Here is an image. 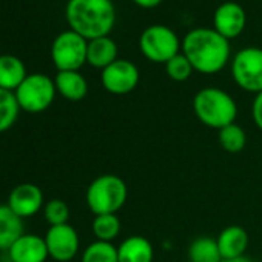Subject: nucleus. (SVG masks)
<instances>
[{
    "label": "nucleus",
    "mask_w": 262,
    "mask_h": 262,
    "mask_svg": "<svg viewBox=\"0 0 262 262\" xmlns=\"http://www.w3.org/2000/svg\"><path fill=\"white\" fill-rule=\"evenodd\" d=\"M216 242L222 259H233L245 254L250 241L245 228L239 225H230L219 233Z\"/></svg>",
    "instance_id": "nucleus-14"
},
{
    "label": "nucleus",
    "mask_w": 262,
    "mask_h": 262,
    "mask_svg": "<svg viewBox=\"0 0 262 262\" xmlns=\"http://www.w3.org/2000/svg\"><path fill=\"white\" fill-rule=\"evenodd\" d=\"M82 262H119L117 248L111 242L96 241L85 248Z\"/></svg>",
    "instance_id": "nucleus-24"
},
{
    "label": "nucleus",
    "mask_w": 262,
    "mask_h": 262,
    "mask_svg": "<svg viewBox=\"0 0 262 262\" xmlns=\"http://www.w3.org/2000/svg\"><path fill=\"white\" fill-rule=\"evenodd\" d=\"M43 216L50 227L63 225L70 221V207L62 199H51L43 207Z\"/></svg>",
    "instance_id": "nucleus-25"
},
{
    "label": "nucleus",
    "mask_w": 262,
    "mask_h": 262,
    "mask_svg": "<svg viewBox=\"0 0 262 262\" xmlns=\"http://www.w3.org/2000/svg\"><path fill=\"white\" fill-rule=\"evenodd\" d=\"M25 63L13 54H0V88L16 91L27 79Z\"/></svg>",
    "instance_id": "nucleus-17"
},
{
    "label": "nucleus",
    "mask_w": 262,
    "mask_h": 262,
    "mask_svg": "<svg viewBox=\"0 0 262 262\" xmlns=\"http://www.w3.org/2000/svg\"><path fill=\"white\" fill-rule=\"evenodd\" d=\"M93 233L97 241L111 242L120 233V221L116 214H97L93 221Z\"/></svg>",
    "instance_id": "nucleus-22"
},
{
    "label": "nucleus",
    "mask_w": 262,
    "mask_h": 262,
    "mask_svg": "<svg viewBox=\"0 0 262 262\" xmlns=\"http://www.w3.org/2000/svg\"><path fill=\"white\" fill-rule=\"evenodd\" d=\"M219 144L227 153H239L247 145V135L239 125L231 123L219 129Z\"/></svg>",
    "instance_id": "nucleus-23"
},
{
    "label": "nucleus",
    "mask_w": 262,
    "mask_h": 262,
    "mask_svg": "<svg viewBox=\"0 0 262 262\" xmlns=\"http://www.w3.org/2000/svg\"><path fill=\"white\" fill-rule=\"evenodd\" d=\"M165 71L168 74V77L174 82H185L187 79H190L191 73L194 71L190 60L182 54V51L174 56L173 59H170L165 63Z\"/></svg>",
    "instance_id": "nucleus-26"
},
{
    "label": "nucleus",
    "mask_w": 262,
    "mask_h": 262,
    "mask_svg": "<svg viewBox=\"0 0 262 262\" xmlns=\"http://www.w3.org/2000/svg\"><path fill=\"white\" fill-rule=\"evenodd\" d=\"M247 27V13L236 2L221 4L213 14V30L225 39H234Z\"/></svg>",
    "instance_id": "nucleus-11"
},
{
    "label": "nucleus",
    "mask_w": 262,
    "mask_h": 262,
    "mask_svg": "<svg viewBox=\"0 0 262 262\" xmlns=\"http://www.w3.org/2000/svg\"><path fill=\"white\" fill-rule=\"evenodd\" d=\"M141 74L138 67L125 59H117L102 70L100 80L103 88L116 96H123L133 91L139 83Z\"/></svg>",
    "instance_id": "nucleus-9"
},
{
    "label": "nucleus",
    "mask_w": 262,
    "mask_h": 262,
    "mask_svg": "<svg viewBox=\"0 0 262 262\" xmlns=\"http://www.w3.org/2000/svg\"><path fill=\"white\" fill-rule=\"evenodd\" d=\"M190 262H222V256L216 239L208 236H201L194 239L188 247Z\"/></svg>",
    "instance_id": "nucleus-20"
},
{
    "label": "nucleus",
    "mask_w": 262,
    "mask_h": 262,
    "mask_svg": "<svg viewBox=\"0 0 262 262\" xmlns=\"http://www.w3.org/2000/svg\"><path fill=\"white\" fill-rule=\"evenodd\" d=\"M7 253L10 262H45L50 257L45 237L28 233H24Z\"/></svg>",
    "instance_id": "nucleus-13"
},
{
    "label": "nucleus",
    "mask_w": 262,
    "mask_h": 262,
    "mask_svg": "<svg viewBox=\"0 0 262 262\" xmlns=\"http://www.w3.org/2000/svg\"><path fill=\"white\" fill-rule=\"evenodd\" d=\"M88 40L73 30L62 31L51 45V60L59 71H79L86 63Z\"/></svg>",
    "instance_id": "nucleus-7"
},
{
    "label": "nucleus",
    "mask_w": 262,
    "mask_h": 262,
    "mask_svg": "<svg viewBox=\"0 0 262 262\" xmlns=\"http://www.w3.org/2000/svg\"><path fill=\"white\" fill-rule=\"evenodd\" d=\"M234 82L248 93L262 91V48L248 47L236 53L231 62Z\"/></svg>",
    "instance_id": "nucleus-8"
},
{
    "label": "nucleus",
    "mask_w": 262,
    "mask_h": 262,
    "mask_svg": "<svg viewBox=\"0 0 262 262\" xmlns=\"http://www.w3.org/2000/svg\"><path fill=\"white\" fill-rule=\"evenodd\" d=\"M7 205L22 219L31 217L37 214L45 205H43V193L36 184H19L16 185L10 196Z\"/></svg>",
    "instance_id": "nucleus-12"
},
{
    "label": "nucleus",
    "mask_w": 262,
    "mask_h": 262,
    "mask_svg": "<svg viewBox=\"0 0 262 262\" xmlns=\"http://www.w3.org/2000/svg\"><path fill=\"white\" fill-rule=\"evenodd\" d=\"M230 53V40L213 28H194L182 40V54L202 74L219 73L228 63Z\"/></svg>",
    "instance_id": "nucleus-1"
},
{
    "label": "nucleus",
    "mask_w": 262,
    "mask_h": 262,
    "mask_svg": "<svg viewBox=\"0 0 262 262\" xmlns=\"http://www.w3.org/2000/svg\"><path fill=\"white\" fill-rule=\"evenodd\" d=\"M251 114H253V120L254 125L262 129V91L256 94L254 100H253V106H251Z\"/></svg>",
    "instance_id": "nucleus-27"
},
{
    "label": "nucleus",
    "mask_w": 262,
    "mask_h": 262,
    "mask_svg": "<svg viewBox=\"0 0 262 262\" xmlns=\"http://www.w3.org/2000/svg\"><path fill=\"white\" fill-rule=\"evenodd\" d=\"M45 242L50 257L57 262L71 260L79 251V234L70 224L50 227L45 234Z\"/></svg>",
    "instance_id": "nucleus-10"
},
{
    "label": "nucleus",
    "mask_w": 262,
    "mask_h": 262,
    "mask_svg": "<svg viewBox=\"0 0 262 262\" xmlns=\"http://www.w3.org/2000/svg\"><path fill=\"white\" fill-rule=\"evenodd\" d=\"M14 94L22 111L39 114L51 106L57 90L54 79L42 73H33L27 76Z\"/></svg>",
    "instance_id": "nucleus-5"
},
{
    "label": "nucleus",
    "mask_w": 262,
    "mask_h": 262,
    "mask_svg": "<svg viewBox=\"0 0 262 262\" xmlns=\"http://www.w3.org/2000/svg\"><path fill=\"white\" fill-rule=\"evenodd\" d=\"M128 198V188L122 178L116 174H102L96 178L86 190L88 208L97 214H116Z\"/></svg>",
    "instance_id": "nucleus-4"
},
{
    "label": "nucleus",
    "mask_w": 262,
    "mask_h": 262,
    "mask_svg": "<svg viewBox=\"0 0 262 262\" xmlns=\"http://www.w3.org/2000/svg\"><path fill=\"white\" fill-rule=\"evenodd\" d=\"M222 262H253L248 256H239V257H233V259H224Z\"/></svg>",
    "instance_id": "nucleus-29"
},
{
    "label": "nucleus",
    "mask_w": 262,
    "mask_h": 262,
    "mask_svg": "<svg viewBox=\"0 0 262 262\" xmlns=\"http://www.w3.org/2000/svg\"><path fill=\"white\" fill-rule=\"evenodd\" d=\"M24 233V219L7 204H0V251H8Z\"/></svg>",
    "instance_id": "nucleus-19"
},
{
    "label": "nucleus",
    "mask_w": 262,
    "mask_h": 262,
    "mask_svg": "<svg viewBox=\"0 0 262 262\" xmlns=\"http://www.w3.org/2000/svg\"><path fill=\"white\" fill-rule=\"evenodd\" d=\"M65 17L70 30L86 40L110 36L116 24L113 0H68Z\"/></svg>",
    "instance_id": "nucleus-2"
},
{
    "label": "nucleus",
    "mask_w": 262,
    "mask_h": 262,
    "mask_svg": "<svg viewBox=\"0 0 262 262\" xmlns=\"http://www.w3.org/2000/svg\"><path fill=\"white\" fill-rule=\"evenodd\" d=\"M54 83L57 93L71 102L82 100L88 93V82L79 71H57Z\"/></svg>",
    "instance_id": "nucleus-16"
},
{
    "label": "nucleus",
    "mask_w": 262,
    "mask_h": 262,
    "mask_svg": "<svg viewBox=\"0 0 262 262\" xmlns=\"http://www.w3.org/2000/svg\"><path fill=\"white\" fill-rule=\"evenodd\" d=\"M193 111L204 125L219 131L234 123L237 105L227 91L216 86H207L196 93Z\"/></svg>",
    "instance_id": "nucleus-3"
},
{
    "label": "nucleus",
    "mask_w": 262,
    "mask_h": 262,
    "mask_svg": "<svg viewBox=\"0 0 262 262\" xmlns=\"http://www.w3.org/2000/svg\"><path fill=\"white\" fill-rule=\"evenodd\" d=\"M141 53L155 63H167L182 51V42L167 25H150L139 37Z\"/></svg>",
    "instance_id": "nucleus-6"
},
{
    "label": "nucleus",
    "mask_w": 262,
    "mask_h": 262,
    "mask_svg": "<svg viewBox=\"0 0 262 262\" xmlns=\"http://www.w3.org/2000/svg\"><path fill=\"white\" fill-rule=\"evenodd\" d=\"M153 245L144 236H129L117 247L119 262H153Z\"/></svg>",
    "instance_id": "nucleus-15"
},
{
    "label": "nucleus",
    "mask_w": 262,
    "mask_h": 262,
    "mask_svg": "<svg viewBox=\"0 0 262 262\" xmlns=\"http://www.w3.org/2000/svg\"><path fill=\"white\" fill-rule=\"evenodd\" d=\"M114 60H117V45L110 36L88 40L86 63L94 68L105 70Z\"/></svg>",
    "instance_id": "nucleus-18"
},
{
    "label": "nucleus",
    "mask_w": 262,
    "mask_h": 262,
    "mask_svg": "<svg viewBox=\"0 0 262 262\" xmlns=\"http://www.w3.org/2000/svg\"><path fill=\"white\" fill-rule=\"evenodd\" d=\"M20 106L17 103L16 94L13 91L0 88V133H5L16 123Z\"/></svg>",
    "instance_id": "nucleus-21"
},
{
    "label": "nucleus",
    "mask_w": 262,
    "mask_h": 262,
    "mask_svg": "<svg viewBox=\"0 0 262 262\" xmlns=\"http://www.w3.org/2000/svg\"><path fill=\"white\" fill-rule=\"evenodd\" d=\"M133 2H135L138 7L144 8V10H151V8L159 7V5L164 2V0H133Z\"/></svg>",
    "instance_id": "nucleus-28"
}]
</instances>
